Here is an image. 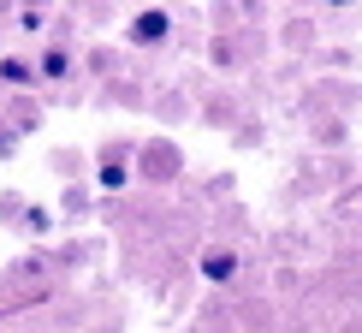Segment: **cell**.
<instances>
[{"label":"cell","mask_w":362,"mask_h":333,"mask_svg":"<svg viewBox=\"0 0 362 333\" xmlns=\"http://www.w3.org/2000/svg\"><path fill=\"white\" fill-rule=\"evenodd\" d=\"M12 149H18V137H12V131H0V155H12Z\"/></svg>","instance_id":"7"},{"label":"cell","mask_w":362,"mask_h":333,"mask_svg":"<svg viewBox=\"0 0 362 333\" xmlns=\"http://www.w3.org/2000/svg\"><path fill=\"white\" fill-rule=\"evenodd\" d=\"M95 185H101V191H125V185H131V166H125V155H101Z\"/></svg>","instance_id":"4"},{"label":"cell","mask_w":362,"mask_h":333,"mask_svg":"<svg viewBox=\"0 0 362 333\" xmlns=\"http://www.w3.org/2000/svg\"><path fill=\"white\" fill-rule=\"evenodd\" d=\"M202 280H208V286L238 280V250H202Z\"/></svg>","instance_id":"2"},{"label":"cell","mask_w":362,"mask_h":333,"mask_svg":"<svg viewBox=\"0 0 362 333\" xmlns=\"http://www.w3.org/2000/svg\"><path fill=\"white\" fill-rule=\"evenodd\" d=\"M24 232H30V238H48V232H54V215H48L42 203H30V208H24Z\"/></svg>","instance_id":"6"},{"label":"cell","mask_w":362,"mask_h":333,"mask_svg":"<svg viewBox=\"0 0 362 333\" xmlns=\"http://www.w3.org/2000/svg\"><path fill=\"white\" fill-rule=\"evenodd\" d=\"M0 84H6V89H30V84H36V66L18 60V54H6V60H0Z\"/></svg>","instance_id":"3"},{"label":"cell","mask_w":362,"mask_h":333,"mask_svg":"<svg viewBox=\"0 0 362 333\" xmlns=\"http://www.w3.org/2000/svg\"><path fill=\"white\" fill-rule=\"evenodd\" d=\"M167 30H173V18L167 12H137V18H131V42H137V48H155V42H167Z\"/></svg>","instance_id":"1"},{"label":"cell","mask_w":362,"mask_h":333,"mask_svg":"<svg viewBox=\"0 0 362 333\" xmlns=\"http://www.w3.org/2000/svg\"><path fill=\"white\" fill-rule=\"evenodd\" d=\"M42 78H71V54L66 48H48V54H42V66H36V84Z\"/></svg>","instance_id":"5"}]
</instances>
